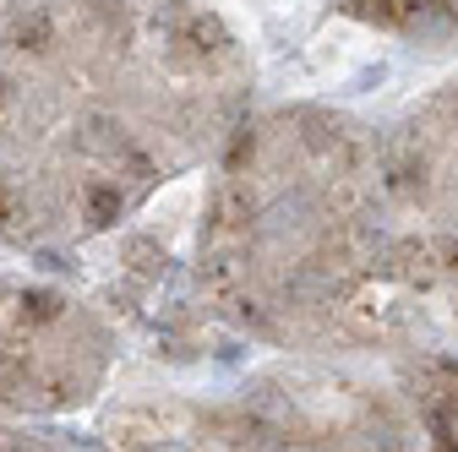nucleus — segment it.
Returning a JSON list of instances; mask_svg holds the SVG:
<instances>
[{"label": "nucleus", "mask_w": 458, "mask_h": 452, "mask_svg": "<svg viewBox=\"0 0 458 452\" xmlns=\"http://www.w3.org/2000/svg\"><path fill=\"white\" fill-rule=\"evenodd\" d=\"M82 202H88V223H109L114 213H121V191H114L109 180H88Z\"/></svg>", "instance_id": "f257e3e1"}, {"label": "nucleus", "mask_w": 458, "mask_h": 452, "mask_svg": "<svg viewBox=\"0 0 458 452\" xmlns=\"http://www.w3.org/2000/svg\"><path fill=\"white\" fill-rule=\"evenodd\" d=\"M6 104H12V88H6V82H0V109H6Z\"/></svg>", "instance_id": "f03ea898"}, {"label": "nucleus", "mask_w": 458, "mask_h": 452, "mask_svg": "<svg viewBox=\"0 0 458 452\" xmlns=\"http://www.w3.org/2000/svg\"><path fill=\"white\" fill-rule=\"evenodd\" d=\"M158 452H186V447H158Z\"/></svg>", "instance_id": "7ed1b4c3"}]
</instances>
